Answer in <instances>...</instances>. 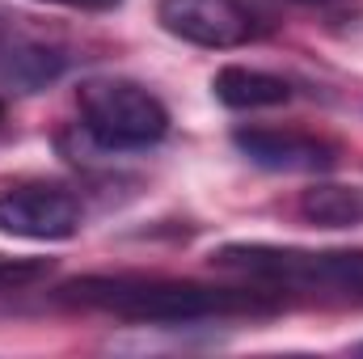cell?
I'll list each match as a JSON object with an SVG mask.
<instances>
[{"label": "cell", "mask_w": 363, "mask_h": 359, "mask_svg": "<svg viewBox=\"0 0 363 359\" xmlns=\"http://www.w3.org/2000/svg\"><path fill=\"white\" fill-rule=\"evenodd\" d=\"M60 300L93 309V313H110V317H127V321H161V326L279 313V300L271 292L211 287V283L165 279V275H85V279L64 283Z\"/></svg>", "instance_id": "1"}, {"label": "cell", "mask_w": 363, "mask_h": 359, "mask_svg": "<svg viewBox=\"0 0 363 359\" xmlns=\"http://www.w3.org/2000/svg\"><path fill=\"white\" fill-rule=\"evenodd\" d=\"M211 267L250 275L271 287H300V292H338L363 296V250H300V245H220Z\"/></svg>", "instance_id": "2"}, {"label": "cell", "mask_w": 363, "mask_h": 359, "mask_svg": "<svg viewBox=\"0 0 363 359\" xmlns=\"http://www.w3.org/2000/svg\"><path fill=\"white\" fill-rule=\"evenodd\" d=\"M81 106V127L101 148L131 153V148H152L169 131V110L152 89L127 77H93L77 89Z\"/></svg>", "instance_id": "3"}, {"label": "cell", "mask_w": 363, "mask_h": 359, "mask_svg": "<svg viewBox=\"0 0 363 359\" xmlns=\"http://www.w3.org/2000/svg\"><path fill=\"white\" fill-rule=\"evenodd\" d=\"M68 47L21 13L0 9V89L38 93L68 72Z\"/></svg>", "instance_id": "4"}, {"label": "cell", "mask_w": 363, "mask_h": 359, "mask_svg": "<svg viewBox=\"0 0 363 359\" xmlns=\"http://www.w3.org/2000/svg\"><path fill=\"white\" fill-rule=\"evenodd\" d=\"M81 228V199L55 182H17L0 190V233L21 241H68Z\"/></svg>", "instance_id": "5"}, {"label": "cell", "mask_w": 363, "mask_h": 359, "mask_svg": "<svg viewBox=\"0 0 363 359\" xmlns=\"http://www.w3.org/2000/svg\"><path fill=\"white\" fill-rule=\"evenodd\" d=\"M157 21L165 34L207 51H233L258 34V17L241 0H161Z\"/></svg>", "instance_id": "6"}, {"label": "cell", "mask_w": 363, "mask_h": 359, "mask_svg": "<svg viewBox=\"0 0 363 359\" xmlns=\"http://www.w3.org/2000/svg\"><path fill=\"white\" fill-rule=\"evenodd\" d=\"M233 144L245 161L274 170V174H325L338 165V144L308 136V131H283V127H241L233 131Z\"/></svg>", "instance_id": "7"}, {"label": "cell", "mask_w": 363, "mask_h": 359, "mask_svg": "<svg viewBox=\"0 0 363 359\" xmlns=\"http://www.w3.org/2000/svg\"><path fill=\"white\" fill-rule=\"evenodd\" d=\"M211 89L216 97L228 106V110H267V106H283L291 101V85L274 72L262 68H245V64H228L211 77Z\"/></svg>", "instance_id": "8"}, {"label": "cell", "mask_w": 363, "mask_h": 359, "mask_svg": "<svg viewBox=\"0 0 363 359\" xmlns=\"http://www.w3.org/2000/svg\"><path fill=\"white\" fill-rule=\"evenodd\" d=\"M300 216L317 228L363 224V186H313L300 194Z\"/></svg>", "instance_id": "9"}, {"label": "cell", "mask_w": 363, "mask_h": 359, "mask_svg": "<svg viewBox=\"0 0 363 359\" xmlns=\"http://www.w3.org/2000/svg\"><path fill=\"white\" fill-rule=\"evenodd\" d=\"M47 263L43 258H4L0 254V292H17V287H30L47 275Z\"/></svg>", "instance_id": "10"}, {"label": "cell", "mask_w": 363, "mask_h": 359, "mask_svg": "<svg viewBox=\"0 0 363 359\" xmlns=\"http://www.w3.org/2000/svg\"><path fill=\"white\" fill-rule=\"evenodd\" d=\"M47 4H64V9H81V13H110L123 0H47Z\"/></svg>", "instance_id": "11"}, {"label": "cell", "mask_w": 363, "mask_h": 359, "mask_svg": "<svg viewBox=\"0 0 363 359\" xmlns=\"http://www.w3.org/2000/svg\"><path fill=\"white\" fill-rule=\"evenodd\" d=\"M359 351H363V343H359Z\"/></svg>", "instance_id": "12"}]
</instances>
